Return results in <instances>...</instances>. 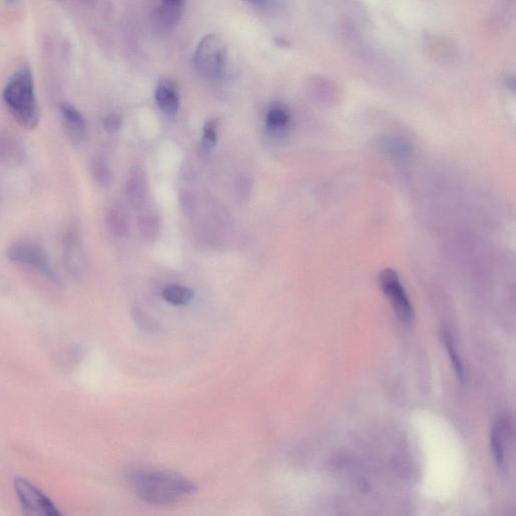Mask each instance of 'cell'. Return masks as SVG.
I'll list each match as a JSON object with an SVG mask.
<instances>
[{"label": "cell", "mask_w": 516, "mask_h": 516, "mask_svg": "<svg viewBox=\"0 0 516 516\" xmlns=\"http://www.w3.org/2000/svg\"><path fill=\"white\" fill-rule=\"evenodd\" d=\"M227 47L221 38L208 34L199 43L194 55V65L201 76L218 79L225 70Z\"/></svg>", "instance_id": "obj_3"}, {"label": "cell", "mask_w": 516, "mask_h": 516, "mask_svg": "<svg viewBox=\"0 0 516 516\" xmlns=\"http://www.w3.org/2000/svg\"><path fill=\"white\" fill-rule=\"evenodd\" d=\"M91 172L95 182L100 187H107L111 182V172L107 161L102 157H95L91 164Z\"/></svg>", "instance_id": "obj_18"}, {"label": "cell", "mask_w": 516, "mask_h": 516, "mask_svg": "<svg viewBox=\"0 0 516 516\" xmlns=\"http://www.w3.org/2000/svg\"><path fill=\"white\" fill-rule=\"evenodd\" d=\"M4 102L16 122L25 129H34L40 122V108L34 93V78L30 67L23 66L10 78L3 90Z\"/></svg>", "instance_id": "obj_2"}, {"label": "cell", "mask_w": 516, "mask_h": 516, "mask_svg": "<svg viewBox=\"0 0 516 516\" xmlns=\"http://www.w3.org/2000/svg\"><path fill=\"white\" fill-rule=\"evenodd\" d=\"M218 120L212 118L205 123L203 128L202 148L205 152H211L217 144Z\"/></svg>", "instance_id": "obj_19"}, {"label": "cell", "mask_w": 516, "mask_h": 516, "mask_svg": "<svg viewBox=\"0 0 516 516\" xmlns=\"http://www.w3.org/2000/svg\"><path fill=\"white\" fill-rule=\"evenodd\" d=\"M379 284L399 321L405 326L414 324L416 319L414 306L396 271L386 269L379 274Z\"/></svg>", "instance_id": "obj_4"}, {"label": "cell", "mask_w": 516, "mask_h": 516, "mask_svg": "<svg viewBox=\"0 0 516 516\" xmlns=\"http://www.w3.org/2000/svg\"><path fill=\"white\" fill-rule=\"evenodd\" d=\"M179 201H180V206L183 215L192 217L195 214L196 206H197L194 194L191 191H188V190H182L180 192Z\"/></svg>", "instance_id": "obj_21"}, {"label": "cell", "mask_w": 516, "mask_h": 516, "mask_svg": "<svg viewBox=\"0 0 516 516\" xmlns=\"http://www.w3.org/2000/svg\"><path fill=\"white\" fill-rule=\"evenodd\" d=\"M244 1L249 2L251 4H256V5H262V4L267 3V0H244Z\"/></svg>", "instance_id": "obj_24"}, {"label": "cell", "mask_w": 516, "mask_h": 516, "mask_svg": "<svg viewBox=\"0 0 516 516\" xmlns=\"http://www.w3.org/2000/svg\"><path fill=\"white\" fill-rule=\"evenodd\" d=\"M63 122L67 133L74 142H81L86 135V122L83 115L71 105L61 106Z\"/></svg>", "instance_id": "obj_10"}, {"label": "cell", "mask_w": 516, "mask_h": 516, "mask_svg": "<svg viewBox=\"0 0 516 516\" xmlns=\"http://www.w3.org/2000/svg\"><path fill=\"white\" fill-rule=\"evenodd\" d=\"M254 189V179L247 172H241L235 182V197L239 204L244 205L251 197Z\"/></svg>", "instance_id": "obj_17"}, {"label": "cell", "mask_w": 516, "mask_h": 516, "mask_svg": "<svg viewBox=\"0 0 516 516\" xmlns=\"http://www.w3.org/2000/svg\"><path fill=\"white\" fill-rule=\"evenodd\" d=\"M103 126L108 133H115L122 127V117L118 114L110 113L104 118Z\"/></svg>", "instance_id": "obj_22"}, {"label": "cell", "mask_w": 516, "mask_h": 516, "mask_svg": "<svg viewBox=\"0 0 516 516\" xmlns=\"http://www.w3.org/2000/svg\"><path fill=\"white\" fill-rule=\"evenodd\" d=\"M161 295L166 302L174 306H183V304H189L194 298V293L191 289L178 286V284L168 286L167 288L164 289Z\"/></svg>", "instance_id": "obj_15"}, {"label": "cell", "mask_w": 516, "mask_h": 516, "mask_svg": "<svg viewBox=\"0 0 516 516\" xmlns=\"http://www.w3.org/2000/svg\"><path fill=\"white\" fill-rule=\"evenodd\" d=\"M440 334H442V341H444L445 346H446L449 356H450L451 362L453 363L458 379L461 380L462 382L465 381V368H464L463 361H462L457 349H456L455 341L452 334L449 332L447 328H442Z\"/></svg>", "instance_id": "obj_13"}, {"label": "cell", "mask_w": 516, "mask_h": 516, "mask_svg": "<svg viewBox=\"0 0 516 516\" xmlns=\"http://www.w3.org/2000/svg\"><path fill=\"white\" fill-rule=\"evenodd\" d=\"M6 1H8V2H14V1H16V0H6Z\"/></svg>", "instance_id": "obj_25"}, {"label": "cell", "mask_w": 516, "mask_h": 516, "mask_svg": "<svg viewBox=\"0 0 516 516\" xmlns=\"http://www.w3.org/2000/svg\"><path fill=\"white\" fill-rule=\"evenodd\" d=\"M138 230L140 236L146 243H153L159 232V220L155 214H144L138 218Z\"/></svg>", "instance_id": "obj_14"}, {"label": "cell", "mask_w": 516, "mask_h": 516, "mask_svg": "<svg viewBox=\"0 0 516 516\" xmlns=\"http://www.w3.org/2000/svg\"><path fill=\"white\" fill-rule=\"evenodd\" d=\"M127 481L133 493L140 500L155 505H172L197 491L193 481L170 470H131Z\"/></svg>", "instance_id": "obj_1"}, {"label": "cell", "mask_w": 516, "mask_h": 516, "mask_svg": "<svg viewBox=\"0 0 516 516\" xmlns=\"http://www.w3.org/2000/svg\"><path fill=\"white\" fill-rule=\"evenodd\" d=\"M106 224L109 232L118 238H124L131 230L128 217L122 209L112 208L107 214Z\"/></svg>", "instance_id": "obj_12"}, {"label": "cell", "mask_w": 516, "mask_h": 516, "mask_svg": "<svg viewBox=\"0 0 516 516\" xmlns=\"http://www.w3.org/2000/svg\"><path fill=\"white\" fill-rule=\"evenodd\" d=\"M14 487H16V495L21 507L27 515L42 516L61 515L49 498H47L38 488L25 479H16Z\"/></svg>", "instance_id": "obj_5"}, {"label": "cell", "mask_w": 516, "mask_h": 516, "mask_svg": "<svg viewBox=\"0 0 516 516\" xmlns=\"http://www.w3.org/2000/svg\"><path fill=\"white\" fill-rule=\"evenodd\" d=\"M164 3L175 4V5H183V0H163Z\"/></svg>", "instance_id": "obj_23"}, {"label": "cell", "mask_w": 516, "mask_h": 516, "mask_svg": "<svg viewBox=\"0 0 516 516\" xmlns=\"http://www.w3.org/2000/svg\"><path fill=\"white\" fill-rule=\"evenodd\" d=\"M291 122V113L288 108L276 105L271 107L267 114V125L273 131L286 128Z\"/></svg>", "instance_id": "obj_16"}, {"label": "cell", "mask_w": 516, "mask_h": 516, "mask_svg": "<svg viewBox=\"0 0 516 516\" xmlns=\"http://www.w3.org/2000/svg\"><path fill=\"white\" fill-rule=\"evenodd\" d=\"M19 148L14 140L0 135V157L5 159H16L19 157Z\"/></svg>", "instance_id": "obj_20"}, {"label": "cell", "mask_w": 516, "mask_h": 516, "mask_svg": "<svg viewBox=\"0 0 516 516\" xmlns=\"http://www.w3.org/2000/svg\"><path fill=\"white\" fill-rule=\"evenodd\" d=\"M513 425L508 416H503L494 425L490 438V446L493 459L500 472H504L507 467V453L513 442Z\"/></svg>", "instance_id": "obj_7"}, {"label": "cell", "mask_w": 516, "mask_h": 516, "mask_svg": "<svg viewBox=\"0 0 516 516\" xmlns=\"http://www.w3.org/2000/svg\"><path fill=\"white\" fill-rule=\"evenodd\" d=\"M65 260L69 271L76 274L80 273L83 267V254H82L81 245H80L79 237L75 232L71 233L66 239V248H65Z\"/></svg>", "instance_id": "obj_11"}, {"label": "cell", "mask_w": 516, "mask_h": 516, "mask_svg": "<svg viewBox=\"0 0 516 516\" xmlns=\"http://www.w3.org/2000/svg\"><path fill=\"white\" fill-rule=\"evenodd\" d=\"M155 100L164 112L176 114L180 107V96L175 83L170 80H161L155 90Z\"/></svg>", "instance_id": "obj_9"}, {"label": "cell", "mask_w": 516, "mask_h": 516, "mask_svg": "<svg viewBox=\"0 0 516 516\" xmlns=\"http://www.w3.org/2000/svg\"><path fill=\"white\" fill-rule=\"evenodd\" d=\"M6 256L10 261L32 267L51 280L56 278L46 252L38 244L31 241H17L8 248Z\"/></svg>", "instance_id": "obj_6"}, {"label": "cell", "mask_w": 516, "mask_h": 516, "mask_svg": "<svg viewBox=\"0 0 516 516\" xmlns=\"http://www.w3.org/2000/svg\"><path fill=\"white\" fill-rule=\"evenodd\" d=\"M146 196L148 179L146 172L139 166H133L125 185V198L127 203L131 208L138 210L146 204Z\"/></svg>", "instance_id": "obj_8"}]
</instances>
